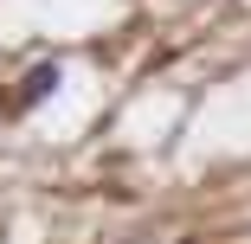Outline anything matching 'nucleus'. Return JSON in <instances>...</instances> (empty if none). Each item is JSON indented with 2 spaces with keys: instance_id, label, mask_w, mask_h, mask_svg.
<instances>
[{
  "instance_id": "obj_1",
  "label": "nucleus",
  "mask_w": 251,
  "mask_h": 244,
  "mask_svg": "<svg viewBox=\"0 0 251 244\" xmlns=\"http://www.w3.org/2000/svg\"><path fill=\"white\" fill-rule=\"evenodd\" d=\"M58 84H65V71H58V65H32V71H26V84H20V110L45 103V96H52Z\"/></svg>"
}]
</instances>
